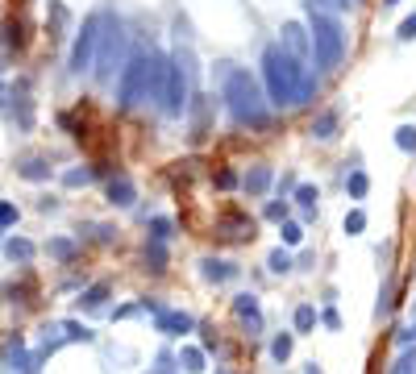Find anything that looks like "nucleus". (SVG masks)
I'll return each mask as SVG.
<instances>
[{"mask_svg": "<svg viewBox=\"0 0 416 374\" xmlns=\"http://www.w3.org/2000/svg\"><path fill=\"white\" fill-rule=\"evenodd\" d=\"M263 83H267V100L275 108H295L317 96V75L304 71L300 58H292L279 42L263 50Z\"/></svg>", "mask_w": 416, "mask_h": 374, "instance_id": "f257e3e1", "label": "nucleus"}, {"mask_svg": "<svg viewBox=\"0 0 416 374\" xmlns=\"http://www.w3.org/2000/svg\"><path fill=\"white\" fill-rule=\"evenodd\" d=\"M220 100H225V108L233 113L238 125H250V129H267L270 125V100L245 67L220 63Z\"/></svg>", "mask_w": 416, "mask_h": 374, "instance_id": "f03ea898", "label": "nucleus"}, {"mask_svg": "<svg viewBox=\"0 0 416 374\" xmlns=\"http://www.w3.org/2000/svg\"><path fill=\"white\" fill-rule=\"evenodd\" d=\"M308 33H313V58L317 71H338L345 58V29L333 13H317L308 9Z\"/></svg>", "mask_w": 416, "mask_h": 374, "instance_id": "7ed1b4c3", "label": "nucleus"}, {"mask_svg": "<svg viewBox=\"0 0 416 374\" xmlns=\"http://www.w3.org/2000/svg\"><path fill=\"white\" fill-rule=\"evenodd\" d=\"M150 63H154V50L150 54H133L121 67V79H117V108H138L142 100H150Z\"/></svg>", "mask_w": 416, "mask_h": 374, "instance_id": "20e7f679", "label": "nucleus"}, {"mask_svg": "<svg viewBox=\"0 0 416 374\" xmlns=\"http://www.w3.org/2000/svg\"><path fill=\"white\" fill-rule=\"evenodd\" d=\"M100 29H104V13H88L83 25H79V33H75V42H71V54H67V71L71 75H83L96 63Z\"/></svg>", "mask_w": 416, "mask_h": 374, "instance_id": "39448f33", "label": "nucleus"}, {"mask_svg": "<svg viewBox=\"0 0 416 374\" xmlns=\"http://www.w3.org/2000/svg\"><path fill=\"white\" fill-rule=\"evenodd\" d=\"M121 50H125V29L113 13H104V33H100V46H96V83H108L117 75V63H121Z\"/></svg>", "mask_w": 416, "mask_h": 374, "instance_id": "423d86ee", "label": "nucleus"}, {"mask_svg": "<svg viewBox=\"0 0 416 374\" xmlns=\"http://www.w3.org/2000/svg\"><path fill=\"white\" fill-rule=\"evenodd\" d=\"M279 46L288 50L292 58H304V54L313 50V33H308V25H300V21H283V29H279Z\"/></svg>", "mask_w": 416, "mask_h": 374, "instance_id": "0eeeda50", "label": "nucleus"}, {"mask_svg": "<svg viewBox=\"0 0 416 374\" xmlns=\"http://www.w3.org/2000/svg\"><path fill=\"white\" fill-rule=\"evenodd\" d=\"M213 113H217V100L213 96H192V104H188V117H192V142H204V137H208Z\"/></svg>", "mask_w": 416, "mask_h": 374, "instance_id": "6e6552de", "label": "nucleus"}, {"mask_svg": "<svg viewBox=\"0 0 416 374\" xmlns=\"http://www.w3.org/2000/svg\"><path fill=\"white\" fill-rule=\"evenodd\" d=\"M154 328L163 333V337H183V333H192L196 321H192V312H179V308H163L158 316H154Z\"/></svg>", "mask_w": 416, "mask_h": 374, "instance_id": "1a4fd4ad", "label": "nucleus"}, {"mask_svg": "<svg viewBox=\"0 0 416 374\" xmlns=\"http://www.w3.org/2000/svg\"><path fill=\"white\" fill-rule=\"evenodd\" d=\"M200 274H204V283H233L242 274V266L229 262V258H200Z\"/></svg>", "mask_w": 416, "mask_h": 374, "instance_id": "9d476101", "label": "nucleus"}, {"mask_svg": "<svg viewBox=\"0 0 416 374\" xmlns=\"http://www.w3.org/2000/svg\"><path fill=\"white\" fill-rule=\"evenodd\" d=\"M233 316L250 328V333H263V303H258V296H238L233 299Z\"/></svg>", "mask_w": 416, "mask_h": 374, "instance_id": "9b49d317", "label": "nucleus"}, {"mask_svg": "<svg viewBox=\"0 0 416 374\" xmlns=\"http://www.w3.org/2000/svg\"><path fill=\"white\" fill-rule=\"evenodd\" d=\"M217 233L229 237V241H242V237H254V221H250L245 212H225L217 221Z\"/></svg>", "mask_w": 416, "mask_h": 374, "instance_id": "f8f14e48", "label": "nucleus"}, {"mask_svg": "<svg viewBox=\"0 0 416 374\" xmlns=\"http://www.w3.org/2000/svg\"><path fill=\"white\" fill-rule=\"evenodd\" d=\"M270 183H275V171H270L267 162H258V167H250L245 171V179H242V187H245V196H267L270 192Z\"/></svg>", "mask_w": 416, "mask_h": 374, "instance_id": "ddd939ff", "label": "nucleus"}, {"mask_svg": "<svg viewBox=\"0 0 416 374\" xmlns=\"http://www.w3.org/2000/svg\"><path fill=\"white\" fill-rule=\"evenodd\" d=\"M133 199H138V187H133V179H125V175L108 179V204H117V208H129Z\"/></svg>", "mask_w": 416, "mask_h": 374, "instance_id": "4468645a", "label": "nucleus"}, {"mask_svg": "<svg viewBox=\"0 0 416 374\" xmlns=\"http://www.w3.org/2000/svg\"><path fill=\"white\" fill-rule=\"evenodd\" d=\"M46 25H50V38H63V29L71 25V9L63 0H50L46 4Z\"/></svg>", "mask_w": 416, "mask_h": 374, "instance_id": "2eb2a0df", "label": "nucleus"}, {"mask_svg": "<svg viewBox=\"0 0 416 374\" xmlns=\"http://www.w3.org/2000/svg\"><path fill=\"white\" fill-rule=\"evenodd\" d=\"M338 125H342V113H338V108L320 113L317 121H313V137H320V142H333V137H338Z\"/></svg>", "mask_w": 416, "mask_h": 374, "instance_id": "dca6fc26", "label": "nucleus"}, {"mask_svg": "<svg viewBox=\"0 0 416 374\" xmlns=\"http://www.w3.org/2000/svg\"><path fill=\"white\" fill-rule=\"evenodd\" d=\"M292 196H295V204L304 208V221H313V217H317V199H320V192L313 187V183H295Z\"/></svg>", "mask_w": 416, "mask_h": 374, "instance_id": "f3484780", "label": "nucleus"}, {"mask_svg": "<svg viewBox=\"0 0 416 374\" xmlns=\"http://www.w3.org/2000/svg\"><path fill=\"white\" fill-rule=\"evenodd\" d=\"M4 258L25 266V262L34 258V241H25V237H9V241H4Z\"/></svg>", "mask_w": 416, "mask_h": 374, "instance_id": "a211bd4d", "label": "nucleus"}, {"mask_svg": "<svg viewBox=\"0 0 416 374\" xmlns=\"http://www.w3.org/2000/svg\"><path fill=\"white\" fill-rule=\"evenodd\" d=\"M179 366H183L188 374H204L208 370V366H204V349L200 346H183L179 349Z\"/></svg>", "mask_w": 416, "mask_h": 374, "instance_id": "6ab92c4d", "label": "nucleus"}, {"mask_svg": "<svg viewBox=\"0 0 416 374\" xmlns=\"http://www.w3.org/2000/svg\"><path fill=\"white\" fill-rule=\"evenodd\" d=\"M104 299H108V283H92V287H83V296H79V308L96 312V308H104Z\"/></svg>", "mask_w": 416, "mask_h": 374, "instance_id": "aec40b11", "label": "nucleus"}, {"mask_svg": "<svg viewBox=\"0 0 416 374\" xmlns=\"http://www.w3.org/2000/svg\"><path fill=\"white\" fill-rule=\"evenodd\" d=\"M17 175L29 179V183H42V179H50V167L42 158H25V162H17Z\"/></svg>", "mask_w": 416, "mask_h": 374, "instance_id": "412c9836", "label": "nucleus"}, {"mask_svg": "<svg viewBox=\"0 0 416 374\" xmlns=\"http://www.w3.org/2000/svg\"><path fill=\"white\" fill-rule=\"evenodd\" d=\"M171 237H175V221L171 217H154V221H150V241H163V246H167Z\"/></svg>", "mask_w": 416, "mask_h": 374, "instance_id": "4be33fe9", "label": "nucleus"}, {"mask_svg": "<svg viewBox=\"0 0 416 374\" xmlns=\"http://www.w3.org/2000/svg\"><path fill=\"white\" fill-rule=\"evenodd\" d=\"M146 266L154 274L167 271V246H163V241H146Z\"/></svg>", "mask_w": 416, "mask_h": 374, "instance_id": "5701e85b", "label": "nucleus"}, {"mask_svg": "<svg viewBox=\"0 0 416 374\" xmlns=\"http://www.w3.org/2000/svg\"><path fill=\"white\" fill-rule=\"evenodd\" d=\"M317 328V308L313 303H300L295 308V333H313Z\"/></svg>", "mask_w": 416, "mask_h": 374, "instance_id": "b1692460", "label": "nucleus"}, {"mask_svg": "<svg viewBox=\"0 0 416 374\" xmlns=\"http://www.w3.org/2000/svg\"><path fill=\"white\" fill-rule=\"evenodd\" d=\"M46 254H50V258H59V262H71V258H75V241H71V237H54V241L46 246Z\"/></svg>", "mask_w": 416, "mask_h": 374, "instance_id": "393cba45", "label": "nucleus"}, {"mask_svg": "<svg viewBox=\"0 0 416 374\" xmlns=\"http://www.w3.org/2000/svg\"><path fill=\"white\" fill-rule=\"evenodd\" d=\"M345 192H350V199H362L370 192V179H367V171H354L350 179H345Z\"/></svg>", "mask_w": 416, "mask_h": 374, "instance_id": "a878e982", "label": "nucleus"}, {"mask_svg": "<svg viewBox=\"0 0 416 374\" xmlns=\"http://www.w3.org/2000/svg\"><path fill=\"white\" fill-rule=\"evenodd\" d=\"M395 146L404 150V154H416V125H400L395 129Z\"/></svg>", "mask_w": 416, "mask_h": 374, "instance_id": "bb28decb", "label": "nucleus"}, {"mask_svg": "<svg viewBox=\"0 0 416 374\" xmlns=\"http://www.w3.org/2000/svg\"><path fill=\"white\" fill-rule=\"evenodd\" d=\"M270 358H275V362H288V358H292V333H279V337L270 341Z\"/></svg>", "mask_w": 416, "mask_h": 374, "instance_id": "cd10ccee", "label": "nucleus"}, {"mask_svg": "<svg viewBox=\"0 0 416 374\" xmlns=\"http://www.w3.org/2000/svg\"><path fill=\"white\" fill-rule=\"evenodd\" d=\"M342 229H345V233H350V237H358V233L367 229V212H362V208H354V212H345Z\"/></svg>", "mask_w": 416, "mask_h": 374, "instance_id": "c85d7f7f", "label": "nucleus"}, {"mask_svg": "<svg viewBox=\"0 0 416 374\" xmlns=\"http://www.w3.org/2000/svg\"><path fill=\"white\" fill-rule=\"evenodd\" d=\"M92 175H96V171H88V167H71V171L63 175V183H67V187H88V183H92Z\"/></svg>", "mask_w": 416, "mask_h": 374, "instance_id": "c756f323", "label": "nucleus"}, {"mask_svg": "<svg viewBox=\"0 0 416 374\" xmlns=\"http://www.w3.org/2000/svg\"><path fill=\"white\" fill-rule=\"evenodd\" d=\"M392 374H416V349L408 346L400 358H395V366H392Z\"/></svg>", "mask_w": 416, "mask_h": 374, "instance_id": "7c9ffc66", "label": "nucleus"}, {"mask_svg": "<svg viewBox=\"0 0 416 374\" xmlns=\"http://www.w3.org/2000/svg\"><path fill=\"white\" fill-rule=\"evenodd\" d=\"M279 237H283V246H300V241H304V229L295 221H283L279 224Z\"/></svg>", "mask_w": 416, "mask_h": 374, "instance_id": "2f4dec72", "label": "nucleus"}, {"mask_svg": "<svg viewBox=\"0 0 416 374\" xmlns=\"http://www.w3.org/2000/svg\"><path fill=\"white\" fill-rule=\"evenodd\" d=\"M267 266L275 274H288V271H292V254H288V249H275V254L267 258Z\"/></svg>", "mask_w": 416, "mask_h": 374, "instance_id": "473e14b6", "label": "nucleus"}, {"mask_svg": "<svg viewBox=\"0 0 416 374\" xmlns=\"http://www.w3.org/2000/svg\"><path fill=\"white\" fill-rule=\"evenodd\" d=\"M263 217H267V221H288V199H270L267 208H263Z\"/></svg>", "mask_w": 416, "mask_h": 374, "instance_id": "72a5a7b5", "label": "nucleus"}, {"mask_svg": "<svg viewBox=\"0 0 416 374\" xmlns=\"http://www.w3.org/2000/svg\"><path fill=\"white\" fill-rule=\"evenodd\" d=\"M213 183H217L220 192H233V187H238L242 179H238V171H229V167H225V171H217V175H213Z\"/></svg>", "mask_w": 416, "mask_h": 374, "instance_id": "f704fd0d", "label": "nucleus"}, {"mask_svg": "<svg viewBox=\"0 0 416 374\" xmlns=\"http://www.w3.org/2000/svg\"><path fill=\"white\" fill-rule=\"evenodd\" d=\"M17 204H9V199H0V229H9V224H17Z\"/></svg>", "mask_w": 416, "mask_h": 374, "instance_id": "c9c22d12", "label": "nucleus"}, {"mask_svg": "<svg viewBox=\"0 0 416 374\" xmlns=\"http://www.w3.org/2000/svg\"><path fill=\"white\" fill-rule=\"evenodd\" d=\"M395 38H400V42H416V13H412V17H404V21H400V29H395Z\"/></svg>", "mask_w": 416, "mask_h": 374, "instance_id": "e433bc0d", "label": "nucleus"}, {"mask_svg": "<svg viewBox=\"0 0 416 374\" xmlns=\"http://www.w3.org/2000/svg\"><path fill=\"white\" fill-rule=\"evenodd\" d=\"M175 366H179V358H171V353H158V362H154V370H150V374H175Z\"/></svg>", "mask_w": 416, "mask_h": 374, "instance_id": "4c0bfd02", "label": "nucleus"}, {"mask_svg": "<svg viewBox=\"0 0 416 374\" xmlns=\"http://www.w3.org/2000/svg\"><path fill=\"white\" fill-rule=\"evenodd\" d=\"M395 341H400L404 349H408V346H416V324H408V328H400V333H395Z\"/></svg>", "mask_w": 416, "mask_h": 374, "instance_id": "58836bf2", "label": "nucleus"}, {"mask_svg": "<svg viewBox=\"0 0 416 374\" xmlns=\"http://www.w3.org/2000/svg\"><path fill=\"white\" fill-rule=\"evenodd\" d=\"M4 42H9V46H21V25H17V21L4 29Z\"/></svg>", "mask_w": 416, "mask_h": 374, "instance_id": "ea45409f", "label": "nucleus"}, {"mask_svg": "<svg viewBox=\"0 0 416 374\" xmlns=\"http://www.w3.org/2000/svg\"><path fill=\"white\" fill-rule=\"evenodd\" d=\"M320 324H325V328H342V321H338V312H333V308H325V312H320Z\"/></svg>", "mask_w": 416, "mask_h": 374, "instance_id": "a19ab883", "label": "nucleus"}, {"mask_svg": "<svg viewBox=\"0 0 416 374\" xmlns=\"http://www.w3.org/2000/svg\"><path fill=\"white\" fill-rule=\"evenodd\" d=\"M288 192H295V175H283L279 179V196H288Z\"/></svg>", "mask_w": 416, "mask_h": 374, "instance_id": "79ce46f5", "label": "nucleus"}, {"mask_svg": "<svg viewBox=\"0 0 416 374\" xmlns=\"http://www.w3.org/2000/svg\"><path fill=\"white\" fill-rule=\"evenodd\" d=\"M304 374H320V366H317V362H313V366H308V370H304Z\"/></svg>", "mask_w": 416, "mask_h": 374, "instance_id": "37998d69", "label": "nucleus"}, {"mask_svg": "<svg viewBox=\"0 0 416 374\" xmlns=\"http://www.w3.org/2000/svg\"><path fill=\"white\" fill-rule=\"evenodd\" d=\"M395 4H400V0H383V9H395Z\"/></svg>", "mask_w": 416, "mask_h": 374, "instance_id": "c03bdc74", "label": "nucleus"}, {"mask_svg": "<svg viewBox=\"0 0 416 374\" xmlns=\"http://www.w3.org/2000/svg\"><path fill=\"white\" fill-rule=\"evenodd\" d=\"M412 312H416V299H412Z\"/></svg>", "mask_w": 416, "mask_h": 374, "instance_id": "a18cd8bd", "label": "nucleus"}, {"mask_svg": "<svg viewBox=\"0 0 416 374\" xmlns=\"http://www.w3.org/2000/svg\"><path fill=\"white\" fill-rule=\"evenodd\" d=\"M0 237H4V229H0Z\"/></svg>", "mask_w": 416, "mask_h": 374, "instance_id": "49530a36", "label": "nucleus"}, {"mask_svg": "<svg viewBox=\"0 0 416 374\" xmlns=\"http://www.w3.org/2000/svg\"><path fill=\"white\" fill-rule=\"evenodd\" d=\"M220 374H229V370H220Z\"/></svg>", "mask_w": 416, "mask_h": 374, "instance_id": "de8ad7c7", "label": "nucleus"}, {"mask_svg": "<svg viewBox=\"0 0 416 374\" xmlns=\"http://www.w3.org/2000/svg\"><path fill=\"white\" fill-rule=\"evenodd\" d=\"M354 4H358V0H354Z\"/></svg>", "mask_w": 416, "mask_h": 374, "instance_id": "09e8293b", "label": "nucleus"}]
</instances>
